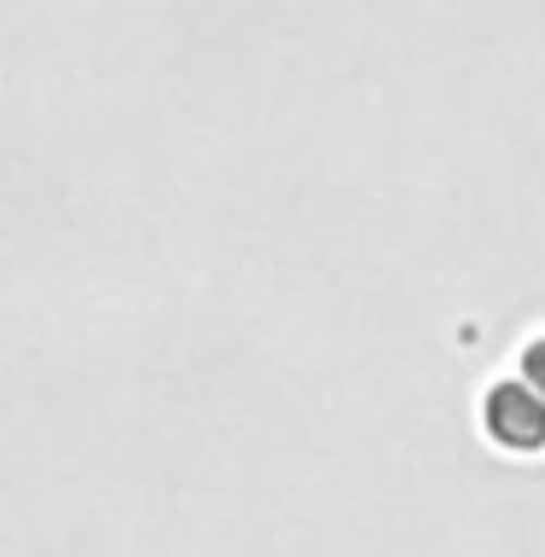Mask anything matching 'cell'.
Returning a JSON list of instances; mask_svg holds the SVG:
<instances>
[{"mask_svg":"<svg viewBox=\"0 0 545 557\" xmlns=\"http://www.w3.org/2000/svg\"><path fill=\"white\" fill-rule=\"evenodd\" d=\"M522 372H529V389H540V395H545V337H540V343H529V355H522Z\"/></svg>","mask_w":545,"mask_h":557,"instance_id":"2","label":"cell"},{"mask_svg":"<svg viewBox=\"0 0 545 557\" xmlns=\"http://www.w3.org/2000/svg\"><path fill=\"white\" fill-rule=\"evenodd\" d=\"M487 430H494L499 447H545V400L540 389H529V383H499L494 395H487Z\"/></svg>","mask_w":545,"mask_h":557,"instance_id":"1","label":"cell"}]
</instances>
